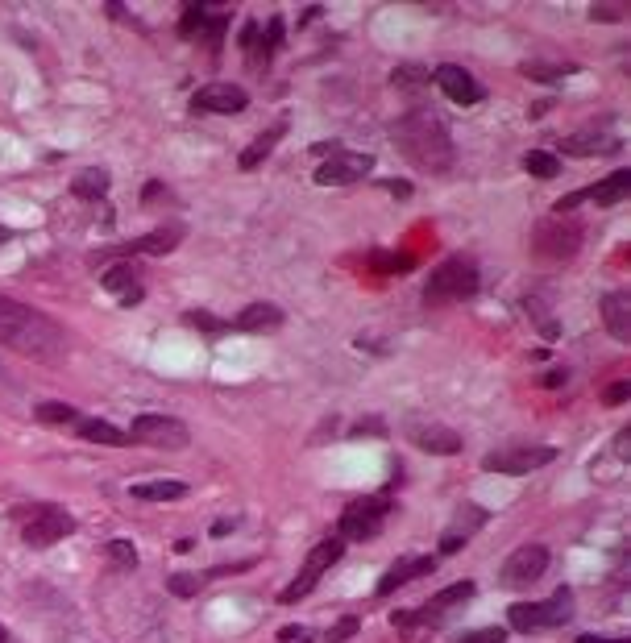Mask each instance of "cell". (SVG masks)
<instances>
[{
	"mask_svg": "<svg viewBox=\"0 0 631 643\" xmlns=\"http://www.w3.org/2000/svg\"><path fill=\"white\" fill-rule=\"evenodd\" d=\"M0 345H9L17 353H25V357L54 366V361L67 357V332L50 316L34 312V307L0 295Z\"/></svg>",
	"mask_w": 631,
	"mask_h": 643,
	"instance_id": "1",
	"label": "cell"
},
{
	"mask_svg": "<svg viewBox=\"0 0 631 643\" xmlns=\"http://www.w3.org/2000/svg\"><path fill=\"white\" fill-rule=\"evenodd\" d=\"M395 142L399 150L420 166V171H432V175H441L453 166V137L449 129L441 125V117L432 113V108H411V113H403L395 121Z\"/></svg>",
	"mask_w": 631,
	"mask_h": 643,
	"instance_id": "2",
	"label": "cell"
},
{
	"mask_svg": "<svg viewBox=\"0 0 631 643\" xmlns=\"http://www.w3.org/2000/svg\"><path fill=\"white\" fill-rule=\"evenodd\" d=\"M478 291V270L474 262L465 258H449L428 274V287H424V303L428 307H441V303H461Z\"/></svg>",
	"mask_w": 631,
	"mask_h": 643,
	"instance_id": "3",
	"label": "cell"
},
{
	"mask_svg": "<svg viewBox=\"0 0 631 643\" xmlns=\"http://www.w3.org/2000/svg\"><path fill=\"white\" fill-rule=\"evenodd\" d=\"M341 552H345V540H341V536L320 540V544L308 552V561H304V569H299V577H295V581L287 585V590L279 594V602H283V606H291V602H299V598H308V594L316 590V585H320V577L341 561Z\"/></svg>",
	"mask_w": 631,
	"mask_h": 643,
	"instance_id": "4",
	"label": "cell"
},
{
	"mask_svg": "<svg viewBox=\"0 0 631 643\" xmlns=\"http://www.w3.org/2000/svg\"><path fill=\"white\" fill-rule=\"evenodd\" d=\"M511 627L515 631H548V627H565L573 619V598L569 594H553L544 602H515L511 606Z\"/></svg>",
	"mask_w": 631,
	"mask_h": 643,
	"instance_id": "5",
	"label": "cell"
},
{
	"mask_svg": "<svg viewBox=\"0 0 631 643\" xmlns=\"http://www.w3.org/2000/svg\"><path fill=\"white\" fill-rule=\"evenodd\" d=\"M553 461H557V449H548V444H511V449L486 453V457H482V469L507 473V478H519V473L544 469V465H553Z\"/></svg>",
	"mask_w": 631,
	"mask_h": 643,
	"instance_id": "6",
	"label": "cell"
},
{
	"mask_svg": "<svg viewBox=\"0 0 631 643\" xmlns=\"http://www.w3.org/2000/svg\"><path fill=\"white\" fill-rule=\"evenodd\" d=\"M129 436L137 444H146V449H162V453H179V449H187V440H191V432L171 415H137Z\"/></svg>",
	"mask_w": 631,
	"mask_h": 643,
	"instance_id": "7",
	"label": "cell"
},
{
	"mask_svg": "<svg viewBox=\"0 0 631 643\" xmlns=\"http://www.w3.org/2000/svg\"><path fill=\"white\" fill-rule=\"evenodd\" d=\"M391 515V502L374 494V498H358V502H349L345 515H341V540H370L382 531V523H387Z\"/></svg>",
	"mask_w": 631,
	"mask_h": 643,
	"instance_id": "8",
	"label": "cell"
},
{
	"mask_svg": "<svg viewBox=\"0 0 631 643\" xmlns=\"http://www.w3.org/2000/svg\"><path fill=\"white\" fill-rule=\"evenodd\" d=\"M374 171V158L370 154H358V150H333L324 162H320V171H316V183L320 187H345V183H358Z\"/></svg>",
	"mask_w": 631,
	"mask_h": 643,
	"instance_id": "9",
	"label": "cell"
},
{
	"mask_svg": "<svg viewBox=\"0 0 631 643\" xmlns=\"http://www.w3.org/2000/svg\"><path fill=\"white\" fill-rule=\"evenodd\" d=\"M71 531H75V519H71L67 511H59V507H38V511L30 515V523H25L21 540L30 544V548H50V544H59L63 536H71Z\"/></svg>",
	"mask_w": 631,
	"mask_h": 643,
	"instance_id": "10",
	"label": "cell"
},
{
	"mask_svg": "<svg viewBox=\"0 0 631 643\" xmlns=\"http://www.w3.org/2000/svg\"><path fill=\"white\" fill-rule=\"evenodd\" d=\"M548 569V548L544 544H524V548H515L507 556V565H503V585L507 590H524V585L540 581Z\"/></svg>",
	"mask_w": 631,
	"mask_h": 643,
	"instance_id": "11",
	"label": "cell"
},
{
	"mask_svg": "<svg viewBox=\"0 0 631 643\" xmlns=\"http://www.w3.org/2000/svg\"><path fill=\"white\" fill-rule=\"evenodd\" d=\"M578 245H582V225H573V220H565V216L544 220V225L536 229V249L544 258H573Z\"/></svg>",
	"mask_w": 631,
	"mask_h": 643,
	"instance_id": "12",
	"label": "cell"
},
{
	"mask_svg": "<svg viewBox=\"0 0 631 643\" xmlns=\"http://www.w3.org/2000/svg\"><path fill=\"white\" fill-rule=\"evenodd\" d=\"M627 191H631V171H615V175H607L602 183H594V187H586V191H578V195H569V200H561V204H557V216L569 212L573 204H582V200H594L598 208H615V204L627 200Z\"/></svg>",
	"mask_w": 631,
	"mask_h": 643,
	"instance_id": "13",
	"label": "cell"
},
{
	"mask_svg": "<svg viewBox=\"0 0 631 643\" xmlns=\"http://www.w3.org/2000/svg\"><path fill=\"white\" fill-rule=\"evenodd\" d=\"M250 104L245 88L237 83H204V88L191 96V113H241Z\"/></svg>",
	"mask_w": 631,
	"mask_h": 643,
	"instance_id": "14",
	"label": "cell"
},
{
	"mask_svg": "<svg viewBox=\"0 0 631 643\" xmlns=\"http://www.w3.org/2000/svg\"><path fill=\"white\" fill-rule=\"evenodd\" d=\"M432 79H436V88H441V92H445L453 104H461V108H465V104H478V100L486 96V92H482V83H478L470 71H465V67H457V63L436 67V75H432Z\"/></svg>",
	"mask_w": 631,
	"mask_h": 643,
	"instance_id": "15",
	"label": "cell"
},
{
	"mask_svg": "<svg viewBox=\"0 0 631 643\" xmlns=\"http://www.w3.org/2000/svg\"><path fill=\"white\" fill-rule=\"evenodd\" d=\"M179 34H183V38H212V42H221V34H225V13L212 9V5H187V9H183V21H179Z\"/></svg>",
	"mask_w": 631,
	"mask_h": 643,
	"instance_id": "16",
	"label": "cell"
},
{
	"mask_svg": "<svg viewBox=\"0 0 631 643\" xmlns=\"http://www.w3.org/2000/svg\"><path fill=\"white\" fill-rule=\"evenodd\" d=\"M436 569V561L432 556H403V561H395L387 573H382V581H378V598H387V594H395L399 585H407V581H416V577H428Z\"/></svg>",
	"mask_w": 631,
	"mask_h": 643,
	"instance_id": "17",
	"label": "cell"
},
{
	"mask_svg": "<svg viewBox=\"0 0 631 643\" xmlns=\"http://www.w3.org/2000/svg\"><path fill=\"white\" fill-rule=\"evenodd\" d=\"M482 523H486V511H482V507H474V502H470V507H461V511H457V519L441 531V552H445V556H453L457 548H465V540H470Z\"/></svg>",
	"mask_w": 631,
	"mask_h": 643,
	"instance_id": "18",
	"label": "cell"
},
{
	"mask_svg": "<svg viewBox=\"0 0 631 643\" xmlns=\"http://www.w3.org/2000/svg\"><path fill=\"white\" fill-rule=\"evenodd\" d=\"M602 320L615 341H631V295L627 291H611L602 299Z\"/></svg>",
	"mask_w": 631,
	"mask_h": 643,
	"instance_id": "19",
	"label": "cell"
},
{
	"mask_svg": "<svg viewBox=\"0 0 631 643\" xmlns=\"http://www.w3.org/2000/svg\"><path fill=\"white\" fill-rule=\"evenodd\" d=\"M411 440H416L424 453H441V457H453V453H461V449H465L461 436H457V432H449V428H441V424L411 428Z\"/></svg>",
	"mask_w": 631,
	"mask_h": 643,
	"instance_id": "20",
	"label": "cell"
},
{
	"mask_svg": "<svg viewBox=\"0 0 631 643\" xmlns=\"http://www.w3.org/2000/svg\"><path fill=\"white\" fill-rule=\"evenodd\" d=\"M561 150L573 154V158L615 154V150H619V137H611V133H573V137H565V142H561Z\"/></svg>",
	"mask_w": 631,
	"mask_h": 643,
	"instance_id": "21",
	"label": "cell"
},
{
	"mask_svg": "<svg viewBox=\"0 0 631 643\" xmlns=\"http://www.w3.org/2000/svg\"><path fill=\"white\" fill-rule=\"evenodd\" d=\"M279 324H283V307H274V303H250L237 316L241 332H270V328H279Z\"/></svg>",
	"mask_w": 631,
	"mask_h": 643,
	"instance_id": "22",
	"label": "cell"
},
{
	"mask_svg": "<svg viewBox=\"0 0 631 643\" xmlns=\"http://www.w3.org/2000/svg\"><path fill=\"white\" fill-rule=\"evenodd\" d=\"M75 428H79V436H84V440L108 444V449H125V444H129V436L108 424V419H75Z\"/></svg>",
	"mask_w": 631,
	"mask_h": 643,
	"instance_id": "23",
	"label": "cell"
},
{
	"mask_svg": "<svg viewBox=\"0 0 631 643\" xmlns=\"http://www.w3.org/2000/svg\"><path fill=\"white\" fill-rule=\"evenodd\" d=\"M283 133H287V121H274V125H270L262 137H254V146L241 154V171H254L258 162H266V158H270V150L283 142Z\"/></svg>",
	"mask_w": 631,
	"mask_h": 643,
	"instance_id": "24",
	"label": "cell"
},
{
	"mask_svg": "<svg viewBox=\"0 0 631 643\" xmlns=\"http://www.w3.org/2000/svg\"><path fill=\"white\" fill-rule=\"evenodd\" d=\"M133 278H137L133 262H117V266H108V270H104L100 283H104L108 291H113V295H121L125 303H137V299H142V291L133 287Z\"/></svg>",
	"mask_w": 631,
	"mask_h": 643,
	"instance_id": "25",
	"label": "cell"
},
{
	"mask_svg": "<svg viewBox=\"0 0 631 643\" xmlns=\"http://www.w3.org/2000/svg\"><path fill=\"white\" fill-rule=\"evenodd\" d=\"M129 494L142 498V502H175V498L187 494V486L183 482H137Z\"/></svg>",
	"mask_w": 631,
	"mask_h": 643,
	"instance_id": "26",
	"label": "cell"
},
{
	"mask_svg": "<svg viewBox=\"0 0 631 643\" xmlns=\"http://www.w3.org/2000/svg\"><path fill=\"white\" fill-rule=\"evenodd\" d=\"M71 191L79 195V200H100V195L108 191V171H100V166H96V171H79Z\"/></svg>",
	"mask_w": 631,
	"mask_h": 643,
	"instance_id": "27",
	"label": "cell"
},
{
	"mask_svg": "<svg viewBox=\"0 0 631 643\" xmlns=\"http://www.w3.org/2000/svg\"><path fill=\"white\" fill-rule=\"evenodd\" d=\"M524 171L536 179H557L561 175V158H553L548 150H528L524 154Z\"/></svg>",
	"mask_w": 631,
	"mask_h": 643,
	"instance_id": "28",
	"label": "cell"
},
{
	"mask_svg": "<svg viewBox=\"0 0 631 643\" xmlns=\"http://www.w3.org/2000/svg\"><path fill=\"white\" fill-rule=\"evenodd\" d=\"M179 237H183V229H158V233H150L142 241H133L129 254H133V249H142V254H167V249H175Z\"/></svg>",
	"mask_w": 631,
	"mask_h": 643,
	"instance_id": "29",
	"label": "cell"
},
{
	"mask_svg": "<svg viewBox=\"0 0 631 643\" xmlns=\"http://www.w3.org/2000/svg\"><path fill=\"white\" fill-rule=\"evenodd\" d=\"M38 419L42 424H75V407H67V403H42L38 407Z\"/></svg>",
	"mask_w": 631,
	"mask_h": 643,
	"instance_id": "30",
	"label": "cell"
},
{
	"mask_svg": "<svg viewBox=\"0 0 631 643\" xmlns=\"http://www.w3.org/2000/svg\"><path fill=\"white\" fill-rule=\"evenodd\" d=\"M204 581H208V577H196V573H175L167 585H171V594H175V598H196Z\"/></svg>",
	"mask_w": 631,
	"mask_h": 643,
	"instance_id": "31",
	"label": "cell"
},
{
	"mask_svg": "<svg viewBox=\"0 0 631 643\" xmlns=\"http://www.w3.org/2000/svg\"><path fill=\"white\" fill-rule=\"evenodd\" d=\"M358 631H362V619H358V614H345V619H337L333 627H328V643H345Z\"/></svg>",
	"mask_w": 631,
	"mask_h": 643,
	"instance_id": "32",
	"label": "cell"
},
{
	"mask_svg": "<svg viewBox=\"0 0 631 643\" xmlns=\"http://www.w3.org/2000/svg\"><path fill=\"white\" fill-rule=\"evenodd\" d=\"M108 556H113L121 569H133V565H137V552H133L129 540H108Z\"/></svg>",
	"mask_w": 631,
	"mask_h": 643,
	"instance_id": "33",
	"label": "cell"
},
{
	"mask_svg": "<svg viewBox=\"0 0 631 643\" xmlns=\"http://www.w3.org/2000/svg\"><path fill=\"white\" fill-rule=\"evenodd\" d=\"M573 71H578V67H569V63H561V67H540V63H528V67H524V75H528V79H548V83L561 79V75H573Z\"/></svg>",
	"mask_w": 631,
	"mask_h": 643,
	"instance_id": "34",
	"label": "cell"
},
{
	"mask_svg": "<svg viewBox=\"0 0 631 643\" xmlns=\"http://www.w3.org/2000/svg\"><path fill=\"white\" fill-rule=\"evenodd\" d=\"M187 324H191V328H204V332H225V328H229L225 320H216V316H208V312H187Z\"/></svg>",
	"mask_w": 631,
	"mask_h": 643,
	"instance_id": "35",
	"label": "cell"
},
{
	"mask_svg": "<svg viewBox=\"0 0 631 643\" xmlns=\"http://www.w3.org/2000/svg\"><path fill=\"white\" fill-rule=\"evenodd\" d=\"M461 643H507V631L503 627H486V631H470Z\"/></svg>",
	"mask_w": 631,
	"mask_h": 643,
	"instance_id": "36",
	"label": "cell"
},
{
	"mask_svg": "<svg viewBox=\"0 0 631 643\" xmlns=\"http://www.w3.org/2000/svg\"><path fill=\"white\" fill-rule=\"evenodd\" d=\"M370 262H374L378 270H407V266H411V258H407V254H399V258H395V254H374Z\"/></svg>",
	"mask_w": 631,
	"mask_h": 643,
	"instance_id": "37",
	"label": "cell"
},
{
	"mask_svg": "<svg viewBox=\"0 0 631 643\" xmlns=\"http://www.w3.org/2000/svg\"><path fill=\"white\" fill-rule=\"evenodd\" d=\"M279 42H283V21H279V17H274V21L266 25V54H262V59H270V54H274V50H279Z\"/></svg>",
	"mask_w": 631,
	"mask_h": 643,
	"instance_id": "38",
	"label": "cell"
},
{
	"mask_svg": "<svg viewBox=\"0 0 631 643\" xmlns=\"http://www.w3.org/2000/svg\"><path fill=\"white\" fill-rule=\"evenodd\" d=\"M623 13H627V5H594L590 9V17H598V21H623Z\"/></svg>",
	"mask_w": 631,
	"mask_h": 643,
	"instance_id": "39",
	"label": "cell"
},
{
	"mask_svg": "<svg viewBox=\"0 0 631 643\" xmlns=\"http://www.w3.org/2000/svg\"><path fill=\"white\" fill-rule=\"evenodd\" d=\"M304 639H308L304 627H283V631H279V643H304Z\"/></svg>",
	"mask_w": 631,
	"mask_h": 643,
	"instance_id": "40",
	"label": "cell"
},
{
	"mask_svg": "<svg viewBox=\"0 0 631 643\" xmlns=\"http://www.w3.org/2000/svg\"><path fill=\"white\" fill-rule=\"evenodd\" d=\"M602 399H607L611 407H615V403H623V399H627V382H615V386H607V395H602Z\"/></svg>",
	"mask_w": 631,
	"mask_h": 643,
	"instance_id": "41",
	"label": "cell"
},
{
	"mask_svg": "<svg viewBox=\"0 0 631 643\" xmlns=\"http://www.w3.org/2000/svg\"><path fill=\"white\" fill-rule=\"evenodd\" d=\"M578 643H627V639H598V635H582Z\"/></svg>",
	"mask_w": 631,
	"mask_h": 643,
	"instance_id": "42",
	"label": "cell"
},
{
	"mask_svg": "<svg viewBox=\"0 0 631 643\" xmlns=\"http://www.w3.org/2000/svg\"><path fill=\"white\" fill-rule=\"evenodd\" d=\"M0 643H5V631H0Z\"/></svg>",
	"mask_w": 631,
	"mask_h": 643,
	"instance_id": "43",
	"label": "cell"
},
{
	"mask_svg": "<svg viewBox=\"0 0 631 643\" xmlns=\"http://www.w3.org/2000/svg\"><path fill=\"white\" fill-rule=\"evenodd\" d=\"M304 643H308V639H304Z\"/></svg>",
	"mask_w": 631,
	"mask_h": 643,
	"instance_id": "44",
	"label": "cell"
}]
</instances>
